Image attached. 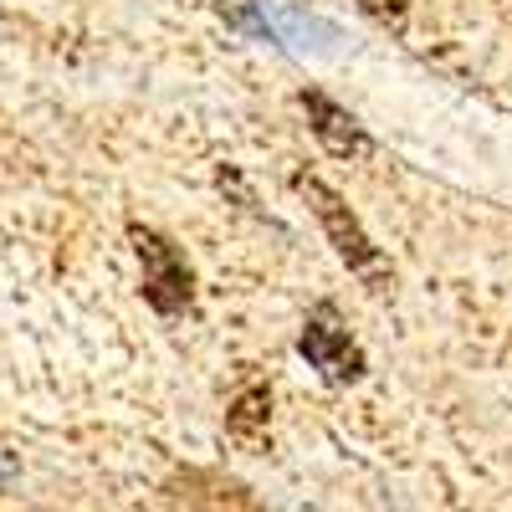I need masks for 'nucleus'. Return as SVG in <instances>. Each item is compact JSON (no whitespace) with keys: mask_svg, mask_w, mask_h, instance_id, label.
Returning a JSON list of instances; mask_svg holds the SVG:
<instances>
[{"mask_svg":"<svg viewBox=\"0 0 512 512\" xmlns=\"http://www.w3.org/2000/svg\"><path fill=\"white\" fill-rule=\"evenodd\" d=\"M292 185H297V195H303V200L313 205V216L323 221V231H328L333 251L344 256V267H349V272H359V277H369V282H384V256H379V246L364 236V226H359L354 210L344 205V195L328 190L318 175H308V169H297Z\"/></svg>","mask_w":512,"mask_h":512,"instance_id":"nucleus-1","label":"nucleus"},{"mask_svg":"<svg viewBox=\"0 0 512 512\" xmlns=\"http://www.w3.org/2000/svg\"><path fill=\"white\" fill-rule=\"evenodd\" d=\"M128 241H134V256H139V277H144V303L159 313V318H175L190 308L195 297V277H190V262L175 251V241L159 236L154 226H128Z\"/></svg>","mask_w":512,"mask_h":512,"instance_id":"nucleus-2","label":"nucleus"},{"mask_svg":"<svg viewBox=\"0 0 512 512\" xmlns=\"http://www.w3.org/2000/svg\"><path fill=\"white\" fill-rule=\"evenodd\" d=\"M297 349H303V359L328 379V384H354L364 379V349L349 338V328L333 318V308H318L303 328V338H297Z\"/></svg>","mask_w":512,"mask_h":512,"instance_id":"nucleus-3","label":"nucleus"},{"mask_svg":"<svg viewBox=\"0 0 512 512\" xmlns=\"http://www.w3.org/2000/svg\"><path fill=\"white\" fill-rule=\"evenodd\" d=\"M303 108H308V123H313V134L328 154H338V159H364L369 154V134L359 128L354 113L328 103L323 93H303Z\"/></svg>","mask_w":512,"mask_h":512,"instance_id":"nucleus-4","label":"nucleus"},{"mask_svg":"<svg viewBox=\"0 0 512 512\" xmlns=\"http://www.w3.org/2000/svg\"><path fill=\"white\" fill-rule=\"evenodd\" d=\"M226 436L241 451H267V436H272V395H267V384H251V390H241L231 400Z\"/></svg>","mask_w":512,"mask_h":512,"instance_id":"nucleus-5","label":"nucleus"},{"mask_svg":"<svg viewBox=\"0 0 512 512\" xmlns=\"http://www.w3.org/2000/svg\"><path fill=\"white\" fill-rule=\"evenodd\" d=\"M359 11L369 16V21H379L384 31H405V0H359Z\"/></svg>","mask_w":512,"mask_h":512,"instance_id":"nucleus-6","label":"nucleus"},{"mask_svg":"<svg viewBox=\"0 0 512 512\" xmlns=\"http://www.w3.org/2000/svg\"><path fill=\"white\" fill-rule=\"evenodd\" d=\"M16 472H21V461H16L6 446H0V482H16Z\"/></svg>","mask_w":512,"mask_h":512,"instance_id":"nucleus-7","label":"nucleus"}]
</instances>
